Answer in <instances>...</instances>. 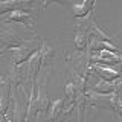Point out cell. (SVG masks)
I'll use <instances>...</instances> for the list:
<instances>
[{
    "label": "cell",
    "instance_id": "obj_13",
    "mask_svg": "<svg viewBox=\"0 0 122 122\" xmlns=\"http://www.w3.org/2000/svg\"><path fill=\"white\" fill-rule=\"evenodd\" d=\"M73 44H75V47L78 49V51L87 49V44H89V35H87L84 30L76 29L75 37H73Z\"/></svg>",
    "mask_w": 122,
    "mask_h": 122
},
{
    "label": "cell",
    "instance_id": "obj_14",
    "mask_svg": "<svg viewBox=\"0 0 122 122\" xmlns=\"http://www.w3.org/2000/svg\"><path fill=\"white\" fill-rule=\"evenodd\" d=\"M66 98H67V101L75 102L76 89H75V86H73V82H72V81H67V84H66Z\"/></svg>",
    "mask_w": 122,
    "mask_h": 122
},
{
    "label": "cell",
    "instance_id": "obj_17",
    "mask_svg": "<svg viewBox=\"0 0 122 122\" xmlns=\"http://www.w3.org/2000/svg\"><path fill=\"white\" fill-rule=\"evenodd\" d=\"M49 122H56V121H49Z\"/></svg>",
    "mask_w": 122,
    "mask_h": 122
},
{
    "label": "cell",
    "instance_id": "obj_16",
    "mask_svg": "<svg viewBox=\"0 0 122 122\" xmlns=\"http://www.w3.org/2000/svg\"><path fill=\"white\" fill-rule=\"evenodd\" d=\"M6 52V49H2V51H0V55H2V53H5Z\"/></svg>",
    "mask_w": 122,
    "mask_h": 122
},
{
    "label": "cell",
    "instance_id": "obj_1",
    "mask_svg": "<svg viewBox=\"0 0 122 122\" xmlns=\"http://www.w3.org/2000/svg\"><path fill=\"white\" fill-rule=\"evenodd\" d=\"M86 105L89 107H104V108H114L121 114V95L119 92L112 93H96V92L86 89Z\"/></svg>",
    "mask_w": 122,
    "mask_h": 122
},
{
    "label": "cell",
    "instance_id": "obj_15",
    "mask_svg": "<svg viewBox=\"0 0 122 122\" xmlns=\"http://www.w3.org/2000/svg\"><path fill=\"white\" fill-rule=\"evenodd\" d=\"M41 2V9H46V8H49L51 5L53 3H58V5H66L67 0H40Z\"/></svg>",
    "mask_w": 122,
    "mask_h": 122
},
{
    "label": "cell",
    "instance_id": "obj_7",
    "mask_svg": "<svg viewBox=\"0 0 122 122\" xmlns=\"http://www.w3.org/2000/svg\"><path fill=\"white\" fill-rule=\"evenodd\" d=\"M90 72H95L101 79L112 81V79L119 78V75H121V64H116L114 67H112V66H107V64L90 63Z\"/></svg>",
    "mask_w": 122,
    "mask_h": 122
},
{
    "label": "cell",
    "instance_id": "obj_2",
    "mask_svg": "<svg viewBox=\"0 0 122 122\" xmlns=\"http://www.w3.org/2000/svg\"><path fill=\"white\" fill-rule=\"evenodd\" d=\"M38 46H40L38 38H28V40H20L17 44H12L9 49H6L8 52H11L12 66H18V64L28 61L30 55L38 51Z\"/></svg>",
    "mask_w": 122,
    "mask_h": 122
},
{
    "label": "cell",
    "instance_id": "obj_8",
    "mask_svg": "<svg viewBox=\"0 0 122 122\" xmlns=\"http://www.w3.org/2000/svg\"><path fill=\"white\" fill-rule=\"evenodd\" d=\"M38 53H40V69H49L53 64V58H55V51L46 40L40 41L38 46Z\"/></svg>",
    "mask_w": 122,
    "mask_h": 122
},
{
    "label": "cell",
    "instance_id": "obj_4",
    "mask_svg": "<svg viewBox=\"0 0 122 122\" xmlns=\"http://www.w3.org/2000/svg\"><path fill=\"white\" fill-rule=\"evenodd\" d=\"M47 81H49V72L44 75L43 81L38 86V90L35 92V101H34V110H35V121H38L44 113H47L49 108V95H47Z\"/></svg>",
    "mask_w": 122,
    "mask_h": 122
},
{
    "label": "cell",
    "instance_id": "obj_5",
    "mask_svg": "<svg viewBox=\"0 0 122 122\" xmlns=\"http://www.w3.org/2000/svg\"><path fill=\"white\" fill-rule=\"evenodd\" d=\"M122 55L121 51H108V49H99V51L90 52V63H99V64H121Z\"/></svg>",
    "mask_w": 122,
    "mask_h": 122
},
{
    "label": "cell",
    "instance_id": "obj_6",
    "mask_svg": "<svg viewBox=\"0 0 122 122\" xmlns=\"http://www.w3.org/2000/svg\"><path fill=\"white\" fill-rule=\"evenodd\" d=\"M8 21L23 23V25H26L30 29L35 28V17H34V14H32L30 9H15V11H11V12H8L5 20L0 21V23L5 25V23H8Z\"/></svg>",
    "mask_w": 122,
    "mask_h": 122
},
{
    "label": "cell",
    "instance_id": "obj_10",
    "mask_svg": "<svg viewBox=\"0 0 122 122\" xmlns=\"http://www.w3.org/2000/svg\"><path fill=\"white\" fill-rule=\"evenodd\" d=\"M34 0H2L0 2V15L5 12H11L15 9H25L30 8Z\"/></svg>",
    "mask_w": 122,
    "mask_h": 122
},
{
    "label": "cell",
    "instance_id": "obj_3",
    "mask_svg": "<svg viewBox=\"0 0 122 122\" xmlns=\"http://www.w3.org/2000/svg\"><path fill=\"white\" fill-rule=\"evenodd\" d=\"M67 66L75 69L79 75L89 76L90 75V51L84 49L78 52H66Z\"/></svg>",
    "mask_w": 122,
    "mask_h": 122
},
{
    "label": "cell",
    "instance_id": "obj_9",
    "mask_svg": "<svg viewBox=\"0 0 122 122\" xmlns=\"http://www.w3.org/2000/svg\"><path fill=\"white\" fill-rule=\"evenodd\" d=\"M89 89L96 92V93H112V92H119V89H121V78L112 79V81L99 79V81H96L95 84H92Z\"/></svg>",
    "mask_w": 122,
    "mask_h": 122
},
{
    "label": "cell",
    "instance_id": "obj_11",
    "mask_svg": "<svg viewBox=\"0 0 122 122\" xmlns=\"http://www.w3.org/2000/svg\"><path fill=\"white\" fill-rule=\"evenodd\" d=\"M95 2H96V0H82L79 5H73V8H72L73 15L75 17H82V15L89 14L90 11H93Z\"/></svg>",
    "mask_w": 122,
    "mask_h": 122
},
{
    "label": "cell",
    "instance_id": "obj_12",
    "mask_svg": "<svg viewBox=\"0 0 122 122\" xmlns=\"http://www.w3.org/2000/svg\"><path fill=\"white\" fill-rule=\"evenodd\" d=\"M64 105V99H55L49 104V121H56L61 114V108Z\"/></svg>",
    "mask_w": 122,
    "mask_h": 122
}]
</instances>
